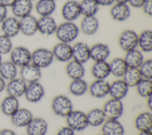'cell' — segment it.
<instances>
[{
  "label": "cell",
  "mask_w": 152,
  "mask_h": 135,
  "mask_svg": "<svg viewBox=\"0 0 152 135\" xmlns=\"http://www.w3.org/2000/svg\"><path fill=\"white\" fill-rule=\"evenodd\" d=\"M80 32L79 27L74 22L65 21L58 25L55 34L59 42L71 44L77 38Z\"/></svg>",
  "instance_id": "obj_1"
},
{
  "label": "cell",
  "mask_w": 152,
  "mask_h": 135,
  "mask_svg": "<svg viewBox=\"0 0 152 135\" xmlns=\"http://www.w3.org/2000/svg\"><path fill=\"white\" fill-rule=\"evenodd\" d=\"M52 50L45 47H40L31 52V63L40 69L50 66L54 60Z\"/></svg>",
  "instance_id": "obj_2"
},
{
  "label": "cell",
  "mask_w": 152,
  "mask_h": 135,
  "mask_svg": "<svg viewBox=\"0 0 152 135\" xmlns=\"http://www.w3.org/2000/svg\"><path fill=\"white\" fill-rule=\"evenodd\" d=\"M51 108L56 115L66 117L73 110V104L68 97L65 95H58L52 100Z\"/></svg>",
  "instance_id": "obj_3"
},
{
  "label": "cell",
  "mask_w": 152,
  "mask_h": 135,
  "mask_svg": "<svg viewBox=\"0 0 152 135\" xmlns=\"http://www.w3.org/2000/svg\"><path fill=\"white\" fill-rule=\"evenodd\" d=\"M31 52L26 47L18 46L13 47L10 53V61L17 68H22L31 63Z\"/></svg>",
  "instance_id": "obj_4"
},
{
  "label": "cell",
  "mask_w": 152,
  "mask_h": 135,
  "mask_svg": "<svg viewBox=\"0 0 152 135\" xmlns=\"http://www.w3.org/2000/svg\"><path fill=\"white\" fill-rule=\"evenodd\" d=\"M65 118L67 126L75 131H83L88 126L86 113L83 111L73 110Z\"/></svg>",
  "instance_id": "obj_5"
},
{
  "label": "cell",
  "mask_w": 152,
  "mask_h": 135,
  "mask_svg": "<svg viewBox=\"0 0 152 135\" xmlns=\"http://www.w3.org/2000/svg\"><path fill=\"white\" fill-rule=\"evenodd\" d=\"M138 34L133 30H124L119 36L118 44L120 48L126 52L137 48Z\"/></svg>",
  "instance_id": "obj_6"
},
{
  "label": "cell",
  "mask_w": 152,
  "mask_h": 135,
  "mask_svg": "<svg viewBox=\"0 0 152 135\" xmlns=\"http://www.w3.org/2000/svg\"><path fill=\"white\" fill-rule=\"evenodd\" d=\"M102 110L107 119L118 120L124 114V107L122 100L111 98L104 103Z\"/></svg>",
  "instance_id": "obj_7"
},
{
  "label": "cell",
  "mask_w": 152,
  "mask_h": 135,
  "mask_svg": "<svg viewBox=\"0 0 152 135\" xmlns=\"http://www.w3.org/2000/svg\"><path fill=\"white\" fill-rule=\"evenodd\" d=\"M61 14L66 21L74 22L81 15L80 2L76 0H68L62 5Z\"/></svg>",
  "instance_id": "obj_8"
},
{
  "label": "cell",
  "mask_w": 152,
  "mask_h": 135,
  "mask_svg": "<svg viewBox=\"0 0 152 135\" xmlns=\"http://www.w3.org/2000/svg\"><path fill=\"white\" fill-rule=\"evenodd\" d=\"M45 94V90L40 82L27 83L24 93L26 100L31 103H37L41 101Z\"/></svg>",
  "instance_id": "obj_9"
},
{
  "label": "cell",
  "mask_w": 152,
  "mask_h": 135,
  "mask_svg": "<svg viewBox=\"0 0 152 135\" xmlns=\"http://www.w3.org/2000/svg\"><path fill=\"white\" fill-rule=\"evenodd\" d=\"M54 59L62 63H67L72 59V46L63 42L56 43L52 50Z\"/></svg>",
  "instance_id": "obj_10"
},
{
  "label": "cell",
  "mask_w": 152,
  "mask_h": 135,
  "mask_svg": "<svg viewBox=\"0 0 152 135\" xmlns=\"http://www.w3.org/2000/svg\"><path fill=\"white\" fill-rule=\"evenodd\" d=\"M42 69L31 63L21 68L19 70L20 77L27 83L39 82L42 78Z\"/></svg>",
  "instance_id": "obj_11"
},
{
  "label": "cell",
  "mask_w": 152,
  "mask_h": 135,
  "mask_svg": "<svg viewBox=\"0 0 152 135\" xmlns=\"http://www.w3.org/2000/svg\"><path fill=\"white\" fill-rule=\"evenodd\" d=\"M58 24L52 16L40 17L37 19V32L43 36L55 34Z\"/></svg>",
  "instance_id": "obj_12"
},
{
  "label": "cell",
  "mask_w": 152,
  "mask_h": 135,
  "mask_svg": "<svg viewBox=\"0 0 152 135\" xmlns=\"http://www.w3.org/2000/svg\"><path fill=\"white\" fill-rule=\"evenodd\" d=\"M72 59L84 64L90 59V47L84 41H78L72 46Z\"/></svg>",
  "instance_id": "obj_13"
},
{
  "label": "cell",
  "mask_w": 152,
  "mask_h": 135,
  "mask_svg": "<svg viewBox=\"0 0 152 135\" xmlns=\"http://www.w3.org/2000/svg\"><path fill=\"white\" fill-rule=\"evenodd\" d=\"M27 83L20 77H16L7 81L5 91L8 95L20 98L24 95Z\"/></svg>",
  "instance_id": "obj_14"
},
{
  "label": "cell",
  "mask_w": 152,
  "mask_h": 135,
  "mask_svg": "<svg viewBox=\"0 0 152 135\" xmlns=\"http://www.w3.org/2000/svg\"><path fill=\"white\" fill-rule=\"evenodd\" d=\"M0 24L2 34L11 38L20 33L19 19L14 16H8Z\"/></svg>",
  "instance_id": "obj_15"
},
{
  "label": "cell",
  "mask_w": 152,
  "mask_h": 135,
  "mask_svg": "<svg viewBox=\"0 0 152 135\" xmlns=\"http://www.w3.org/2000/svg\"><path fill=\"white\" fill-rule=\"evenodd\" d=\"M10 8L12 16L21 19L31 14L33 5V2L29 0H16Z\"/></svg>",
  "instance_id": "obj_16"
},
{
  "label": "cell",
  "mask_w": 152,
  "mask_h": 135,
  "mask_svg": "<svg viewBox=\"0 0 152 135\" xmlns=\"http://www.w3.org/2000/svg\"><path fill=\"white\" fill-rule=\"evenodd\" d=\"M26 127L27 135H46L48 124L43 118L37 117H33Z\"/></svg>",
  "instance_id": "obj_17"
},
{
  "label": "cell",
  "mask_w": 152,
  "mask_h": 135,
  "mask_svg": "<svg viewBox=\"0 0 152 135\" xmlns=\"http://www.w3.org/2000/svg\"><path fill=\"white\" fill-rule=\"evenodd\" d=\"M20 32L24 36L30 37L37 33V18L30 14L19 19Z\"/></svg>",
  "instance_id": "obj_18"
},
{
  "label": "cell",
  "mask_w": 152,
  "mask_h": 135,
  "mask_svg": "<svg viewBox=\"0 0 152 135\" xmlns=\"http://www.w3.org/2000/svg\"><path fill=\"white\" fill-rule=\"evenodd\" d=\"M10 117L11 123L17 127H26L34 117L31 111L26 108H19Z\"/></svg>",
  "instance_id": "obj_19"
},
{
  "label": "cell",
  "mask_w": 152,
  "mask_h": 135,
  "mask_svg": "<svg viewBox=\"0 0 152 135\" xmlns=\"http://www.w3.org/2000/svg\"><path fill=\"white\" fill-rule=\"evenodd\" d=\"M109 14L113 20L123 22L129 18L131 11L127 4L114 3L110 9Z\"/></svg>",
  "instance_id": "obj_20"
},
{
  "label": "cell",
  "mask_w": 152,
  "mask_h": 135,
  "mask_svg": "<svg viewBox=\"0 0 152 135\" xmlns=\"http://www.w3.org/2000/svg\"><path fill=\"white\" fill-rule=\"evenodd\" d=\"M109 83L106 79H95L88 86L90 94L96 98H103L109 95Z\"/></svg>",
  "instance_id": "obj_21"
},
{
  "label": "cell",
  "mask_w": 152,
  "mask_h": 135,
  "mask_svg": "<svg viewBox=\"0 0 152 135\" xmlns=\"http://www.w3.org/2000/svg\"><path fill=\"white\" fill-rule=\"evenodd\" d=\"M129 88L122 79H118L109 83V95L112 98L122 100L127 95Z\"/></svg>",
  "instance_id": "obj_22"
},
{
  "label": "cell",
  "mask_w": 152,
  "mask_h": 135,
  "mask_svg": "<svg viewBox=\"0 0 152 135\" xmlns=\"http://www.w3.org/2000/svg\"><path fill=\"white\" fill-rule=\"evenodd\" d=\"M110 55V47L105 43H97L90 47V59L94 62L106 61Z\"/></svg>",
  "instance_id": "obj_23"
},
{
  "label": "cell",
  "mask_w": 152,
  "mask_h": 135,
  "mask_svg": "<svg viewBox=\"0 0 152 135\" xmlns=\"http://www.w3.org/2000/svg\"><path fill=\"white\" fill-rule=\"evenodd\" d=\"M79 28L84 35L93 36L97 32L99 28V21L96 16L83 17Z\"/></svg>",
  "instance_id": "obj_24"
},
{
  "label": "cell",
  "mask_w": 152,
  "mask_h": 135,
  "mask_svg": "<svg viewBox=\"0 0 152 135\" xmlns=\"http://www.w3.org/2000/svg\"><path fill=\"white\" fill-rule=\"evenodd\" d=\"M101 126V134L103 135L125 134L124 127L118 120L106 119Z\"/></svg>",
  "instance_id": "obj_25"
},
{
  "label": "cell",
  "mask_w": 152,
  "mask_h": 135,
  "mask_svg": "<svg viewBox=\"0 0 152 135\" xmlns=\"http://www.w3.org/2000/svg\"><path fill=\"white\" fill-rule=\"evenodd\" d=\"M124 59L128 68H137L141 66L144 60L143 53L138 48L125 52Z\"/></svg>",
  "instance_id": "obj_26"
},
{
  "label": "cell",
  "mask_w": 152,
  "mask_h": 135,
  "mask_svg": "<svg viewBox=\"0 0 152 135\" xmlns=\"http://www.w3.org/2000/svg\"><path fill=\"white\" fill-rule=\"evenodd\" d=\"M65 72L68 76L74 80L83 78L86 73V69L84 64L72 59L67 62Z\"/></svg>",
  "instance_id": "obj_27"
},
{
  "label": "cell",
  "mask_w": 152,
  "mask_h": 135,
  "mask_svg": "<svg viewBox=\"0 0 152 135\" xmlns=\"http://www.w3.org/2000/svg\"><path fill=\"white\" fill-rule=\"evenodd\" d=\"M56 8V1L53 0H37L34 6L36 12L40 17L52 16Z\"/></svg>",
  "instance_id": "obj_28"
},
{
  "label": "cell",
  "mask_w": 152,
  "mask_h": 135,
  "mask_svg": "<svg viewBox=\"0 0 152 135\" xmlns=\"http://www.w3.org/2000/svg\"><path fill=\"white\" fill-rule=\"evenodd\" d=\"M134 126L139 131H151L152 114L150 111H144L137 115L134 120Z\"/></svg>",
  "instance_id": "obj_29"
},
{
  "label": "cell",
  "mask_w": 152,
  "mask_h": 135,
  "mask_svg": "<svg viewBox=\"0 0 152 135\" xmlns=\"http://www.w3.org/2000/svg\"><path fill=\"white\" fill-rule=\"evenodd\" d=\"M91 73L95 79H106L110 75L109 62L107 60L94 62L91 68Z\"/></svg>",
  "instance_id": "obj_30"
},
{
  "label": "cell",
  "mask_w": 152,
  "mask_h": 135,
  "mask_svg": "<svg viewBox=\"0 0 152 135\" xmlns=\"http://www.w3.org/2000/svg\"><path fill=\"white\" fill-rule=\"evenodd\" d=\"M19 108L18 98L10 95L4 98L0 104L1 112L7 116H11Z\"/></svg>",
  "instance_id": "obj_31"
},
{
  "label": "cell",
  "mask_w": 152,
  "mask_h": 135,
  "mask_svg": "<svg viewBox=\"0 0 152 135\" xmlns=\"http://www.w3.org/2000/svg\"><path fill=\"white\" fill-rule=\"evenodd\" d=\"M86 115L88 126L94 127L101 126L107 119L102 108H93L86 113Z\"/></svg>",
  "instance_id": "obj_32"
},
{
  "label": "cell",
  "mask_w": 152,
  "mask_h": 135,
  "mask_svg": "<svg viewBox=\"0 0 152 135\" xmlns=\"http://www.w3.org/2000/svg\"><path fill=\"white\" fill-rule=\"evenodd\" d=\"M137 48L142 53H150L152 51V31L151 30H145L138 34Z\"/></svg>",
  "instance_id": "obj_33"
},
{
  "label": "cell",
  "mask_w": 152,
  "mask_h": 135,
  "mask_svg": "<svg viewBox=\"0 0 152 135\" xmlns=\"http://www.w3.org/2000/svg\"><path fill=\"white\" fill-rule=\"evenodd\" d=\"M18 68L10 60L2 61L0 65V76L5 81H9L17 77Z\"/></svg>",
  "instance_id": "obj_34"
},
{
  "label": "cell",
  "mask_w": 152,
  "mask_h": 135,
  "mask_svg": "<svg viewBox=\"0 0 152 135\" xmlns=\"http://www.w3.org/2000/svg\"><path fill=\"white\" fill-rule=\"evenodd\" d=\"M110 75L118 78H122L128 69L126 63L122 57H115L109 62Z\"/></svg>",
  "instance_id": "obj_35"
},
{
  "label": "cell",
  "mask_w": 152,
  "mask_h": 135,
  "mask_svg": "<svg viewBox=\"0 0 152 135\" xmlns=\"http://www.w3.org/2000/svg\"><path fill=\"white\" fill-rule=\"evenodd\" d=\"M88 89V85L83 78L72 80L69 85V92L75 97L84 95Z\"/></svg>",
  "instance_id": "obj_36"
},
{
  "label": "cell",
  "mask_w": 152,
  "mask_h": 135,
  "mask_svg": "<svg viewBox=\"0 0 152 135\" xmlns=\"http://www.w3.org/2000/svg\"><path fill=\"white\" fill-rule=\"evenodd\" d=\"M122 79L129 88H131L135 87L142 77L138 69L128 68Z\"/></svg>",
  "instance_id": "obj_37"
},
{
  "label": "cell",
  "mask_w": 152,
  "mask_h": 135,
  "mask_svg": "<svg viewBox=\"0 0 152 135\" xmlns=\"http://www.w3.org/2000/svg\"><path fill=\"white\" fill-rule=\"evenodd\" d=\"M81 15L84 17L96 16L100 6L96 0H82L80 2Z\"/></svg>",
  "instance_id": "obj_38"
},
{
  "label": "cell",
  "mask_w": 152,
  "mask_h": 135,
  "mask_svg": "<svg viewBox=\"0 0 152 135\" xmlns=\"http://www.w3.org/2000/svg\"><path fill=\"white\" fill-rule=\"evenodd\" d=\"M137 94L142 98H148L152 95V79L142 78L136 85Z\"/></svg>",
  "instance_id": "obj_39"
},
{
  "label": "cell",
  "mask_w": 152,
  "mask_h": 135,
  "mask_svg": "<svg viewBox=\"0 0 152 135\" xmlns=\"http://www.w3.org/2000/svg\"><path fill=\"white\" fill-rule=\"evenodd\" d=\"M13 47L12 38L1 34L0 35V54L2 56L10 54Z\"/></svg>",
  "instance_id": "obj_40"
},
{
  "label": "cell",
  "mask_w": 152,
  "mask_h": 135,
  "mask_svg": "<svg viewBox=\"0 0 152 135\" xmlns=\"http://www.w3.org/2000/svg\"><path fill=\"white\" fill-rule=\"evenodd\" d=\"M138 70L142 78L152 79V60L151 59L144 60L138 68Z\"/></svg>",
  "instance_id": "obj_41"
},
{
  "label": "cell",
  "mask_w": 152,
  "mask_h": 135,
  "mask_svg": "<svg viewBox=\"0 0 152 135\" xmlns=\"http://www.w3.org/2000/svg\"><path fill=\"white\" fill-rule=\"evenodd\" d=\"M143 12L148 15H152V0H145L141 8Z\"/></svg>",
  "instance_id": "obj_42"
},
{
  "label": "cell",
  "mask_w": 152,
  "mask_h": 135,
  "mask_svg": "<svg viewBox=\"0 0 152 135\" xmlns=\"http://www.w3.org/2000/svg\"><path fill=\"white\" fill-rule=\"evenodd\" d=\"M75 131L68 126L62 127L58 131L56 135H75Z\"/></svg>",
  "instance_id": "obj_43"
},
{
  "label": "cell",
  "mask_w": 152,
  "mask_h": 135,
  "mask_svg": "<svg viewBox=\"0 0 152 135\" xmlns=\"http://www.w3.org/2000/svg\"><path fill=\"white\" fill-rule=\"evenodd\" d=\"M145 0H129L128 4L134 8H141Z\"/></svg>",
  "instance_id": "obj_44"
},
{
  "label": "cell",
  "mask_w": 152,
  "mask_h": 135,
  "mask_svg": "<svg viewBox=\"0 0 152 135\" xmlns=\"http://www.w3.org/2000/svg\"><path fill=\"white\" fill-rule=\"evenodd\" d=\"M8 17V8L0 3V24Z\"/></svg>",
  "instance_id": "obj_45"
},
{
  "label": "cell",
  "mask_w": 152,
  "mask_h": 135,
  "mask_svg": "<svg viewBox=\"0 0 152 135\" xmlns=\"http://www.w3.org/2000/svg\"><path fill=\"white\" fill-rule=\"evenodd\" d=\"M96 2L98 3L99 6L103 7H109L112 6L114 3V0H96Z\"/></svg>",
  "instance_id": "obj_46"
},
{
  "label": "cell",
  "mask_w": 152,
  "mask_h": 135,
  "mask_svg": "<svg viewBox=\"0 0 152 135\" xmlns=\"http://www.w3.org/2000/svg\"><path fill=\"white\" fill-rule=\"evenodd\" d=\"M0 135H17L14 131L10 128H4L0 130Z\"/></svg>",
  "instance_id": "obj_47"
},
{
  "label": "cell",
  "mask_w": 152,
  "mask_h": 135,
  "mask_svg": "<svg viewBox=\"0 0 152 135\" xmlns=\"http://www.w3.org/2000/svg\"><path fill=\"white\" fill-rule=\"evenodd\" d=\"M16 0H0V3L6 7H11Z\"/></svg>",
  "instance_id": "obj_48"
},
{
  "label": "cell",
  "mask_w": 152,
  "mask_h": 135,
  "mask_svg": "<svg viewBox=\"0 0 152 135\" xmlns=\"http://www.w3.org/2000/svg\"><path fill=\"white\" fill-rule=\"evenodd\" d=\"M7 84V81H5L1 76H0V93L4 91L5 89V86Z\"/></svg>",
  "instance_id": "obj_49"
},
{
  "label": "cell",
  "mask_w": 152,
  "mask_h": 135,
  "mask_svg": "<svg viewBox=\"0 0 152 135\" xmlns=\"http://www.w3.org/2000/svg\"><path fill=\"white\" fill-rule=\"evenodd\" d=\"M147 105L150 110L152 108V95L147 98Z\"/></svg>",
  "instance_id": "obj_50"
},
{
  "label": "cell",
  "mask_w": 152,
  "mask_h": 135,
  "mask_svg": "<svg viewBox=\"0 0 152 135\" xmlns=\"http://www.w3.org/2000/svg\"><path fill=\"white\" fill-rule=\"evenodd\" d=\"M138 135H152L151 131H139Z\"/></svg>",
  "instance_id": "obj_51"
},
{
  "label": "cell",
  "mask_w": 152,
  "mask_h": 135,
  "mask_svg": "<svg viewBox=\"0 0 152 135\" xmlns=\"http://www.w3.org/2000/svg\"><path fill=\"white\" fill-rule=\"evenodd\" d=\"M115 3L117 4H127L129 0H114Z\"/></svg>",
  "instance_id": "obj_52"
},
{
  "label": "cell",
  "mask_w": 152,
  "mask_h": 135,
  "mask_svg": "<svg viewBox=\"0 0 152 135\" xmlns=\"http://www.w3.org/2000/svg\"><path fill=\"white\" fill-rule=\"evenodd\" d=\"M2 62V55L0 54V65Z\"/></svg>",
  "instance_id": "obj_53"
},
{
  "label": "cell",
  "mask_w": 152,
  "mask_h": 135,
  "mask_svg": "<svg viewBox=\"0 0 152 135\" xmlns=\"http://www.w3.org/2000/svg\"><path fill=\"white\" fill-rule=\"evenodd\" d=\"M29 1H31V2H33V1H37V0H29Z\"/></svg>",
  "instance_id": "obj_54"
},
{
  "label": "cell",
  "mask_w": 152,
  "mask_h": 135,
  "mask_svg": "<svg viewBox=\"0 0 152 135\" xmlns=\"http://www.w3.org/2000/svg\"><path fill=\"white\" fill-rule=\"evenodd\" d=\"M98 135H103V134H98Z\"/></svg>",
  "instance_id": "obj_55"
},
{
  "label": "cell",
  "mask_w": 152,
  "mask_h": 135,
  "mask_svg": "<svg viewBox=\"0 0 152 135\" xmlns=\"http://www.w3.org/2000/svg\"><path fill=\"white\" fill-rule=\"evenodd\" d=\"M53 1H58V0H53Z\"/></svg>",
  "instance_id": "obj_56"
},
{
  "label": "cell",
  "mask_w": 152,
  "mask_h": 135,
  "mask_svg": "<svg viewBox=\"0 0 152 135\" xmlns=\"http://www.w3.org/2000/svg\"><path fill=\"white\" fill-rule=\"evenodd\" d=\"M26 135H27V134H26Z\"/></svg>",
  "instance_id": "obj_57"
}]
</instances>
